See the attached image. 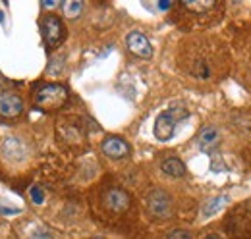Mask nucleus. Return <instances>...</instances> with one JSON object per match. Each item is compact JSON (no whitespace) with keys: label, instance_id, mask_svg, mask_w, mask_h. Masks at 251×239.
I'll use <instances>...</instances> for the list:
<instances>
[{"label":"nucleus","instance_id":"nucleus-16","mask_svg":"<svg viewBox=\"0 0 251 239\" xmlns=\"http://www.w3.org/2000/svg\"><path fill=\"white\" fill-rule=\"evenodd\" d=\"M166 239H193V236L188 230H172Z\"/></svg>","mask_w":251,"mask_h":239},{"label":"nucleus","instance_id":"nucleus-7","mask_svg":"<svg viewBox=\"0 0 251 239\" xmlns=\"http://www.w3.org/2000/svg\"><path fill=\"white\" fill-rule=\"evenodd\" d=\"M131 205V197L120 187H112L104 193V207L110 212H126Z\"/></svg>","mask_w":251,"mask_h":239},{"label":"nucleus","instance_id":"nucleus-3","mask_svg":"<svg viewBox=\"0 0 251 239\" xmlns=\"http://www.w3.org/2000/svg\"><path fill=\"white\" fill-rule=\"evenodd\" d=\"M186 116H188L186 108H168L162 114H158L157 121H155V137L158 141H170L176 131L178 121L184 120Z\"/></svg>","mask_w":251,"mask_h":239},{"label":"nucleus","instance_id":"nucleus-10","mask_svg":"<svg viewBox=\"0 0 251 239\" xmlns=\"http://www.w3.org/2000/svg\"><path fill=\"white\" fill-rule=\"evenodd\" d=\"M220 143V133L215 125H205L197 135V145L201 150H213Z\"/></svg>","mask_w":251,"mask_h":239},{"label":"nucleus","instance_id":"nucleus-4","mask_svg":"<svg viewBox=\"0 0 251 239\" xmlns=\"http://www.w3.org/2000/svg\"><path fill=\"white\" fill-rule=\"evenodd\" d=\"M145 207L149 210V214L158 220H168L174 214V203L172 197L162 191V189H153L149 191V195L145 197Z\"/></svg>","mask_w":251,"mask_h":239},{"label":"nucleus","instance_id":"nucleus-18","mask_svg":"<svg viewBox=\"0 0 251 239\" xmlns=\"http://www.w3.org/2000/svg\"><path fill=\"white\" fill-rule=\"evenodd\" d=\"M203 239H224V238H222L220 234H215V232H213V234H207Z\"/></svg>","mask_w":251,"mask_h":239},{"label":"nucleus","instance_id":"nucleus-12","mask_svg":"<svg viewBox=\"0 0 251 239\" xmlns=\"http://www.w3.org/2000/svg\"><path fill=\"white\" fill-rule=\"evenodd\" d=\"M228 203H230V197H228V195L213 197V199H209V201L203 205V209H201V216H203V218H209V216H213V214L220 212V210L224 209Z\"/></svg>","mask_w":251,"mask_h":239},{"label":"nucleus","instance_id":"nucleus-11","mask_svg":"<svg viewBox=\"0 0 251 239\" xmlns=\"http://www.w3.org/2000/svg\"><path fill=\"white\" fill-rule=\"evenodd\" d=\"M160 170L162 174H166L168 178H184L186 176V164L180 160V158H166L162 164H160Z\"/></svg>","mask_w":251,"mask_h":239},{"label":"nucleus","instance_id":"nucleus-13","mask_svg":"<svg viewBox=\"0 0 251 239\" xmlns=\"http://www.w3.org/2000/svg\"><path fill=\"white\" fill-rule=\"evenodd\" d=\"M2 150H4L6 158H12V160L22 158V152H24L22 145H20V141L14 139V137H10V139H6V141L2 143Z\"/></svg>","mask_w":251,"mask_h":239},{"label":"nucleus","instance_id":"nucleus-2","mask_svg":"<svg viewBox=\"0 0 251 239\" xmlns=\"http://www.w3.org/2000/svg\"><path fill=\"white\" fill-rule=\"evenodd\" d=\"M68 100V89L58 83H45L35 91V104L43 110H56Z\"/></svg>","mask_w":251,"mask_h":239},{"label":"nucleus","instance_id":"nucleus-19","mask_svg":"<svg viewBox=\"0 0 251 239\" xmlns=\"http://www.w3.org/2000/svg\"><path fill=\"white\" fill-rule=\"evenodd\" d=\"M43 6H45V8H56L58 2H43Z\"/></svg>","mask_w":251,"mask_h":239},{"label":"nucleus","instance_id":"nucleus-15","mask_svg":"<svg viewBox=\"0 0 251 239\" xmlns=\"http://www.w3.org/2000/svg\"><path fill=\"white\" fill-rule=\"evenodd\" d=\"M184 6L191 12H195V14H205V12L215 8V2H186Z\"/></svg>","mask_w":251,"mask_h":239},{"label":"nucleus","instance_id":"nucleus-17","mask_svg":"<svg viewBox=\"0 0 251 239\" xmlns=\"http://www.w3.org/2000/svg\"><path fill=\"white\" fill-rule=\"evenodd\" d=\"M31 199H33V203H43L45 201V193H43V189H39L37 185L35 187H31Z\"/></svg>","mask_w":251,"mask_h":239},{"label":"nucleus","instance_id":"nucleus-14","mask_svg":"<svg viewBox=\"0 0 251 239\" xmlns=\"http://www.w3.org/2000/svg\"><path fill=\"white\" fill-rule=\"evenodd\" d=\"M62 12L66 18L75 20V18H79L81 12H83V2H79V0H68V2L62 4Z\"/></svg>","mask_w":251,"mask_h":239},{"label":"nucleus","instance_id":"nucleus-6","mask_svg":"<svg viewBox=\"0 0 251 239\" xmlns=\"http://www.w3.org/2000/svg\"><path fill=\"white\" fill-rule=\"evenodd\" d=\"M126 47L129 52H133L139 58H151L153 56V47L151 41L141 33V31H131L126 37Z\"/></svg>","mask_w":251,"mask_h":239},{"label":"nucleus","instance_id":"nucleus-5","mask_svg":"<svg viewBox=\"0 0 251 239\" xmlns=\"http://www.w3.org/2000/svg\"><path fill=\"white\" fill-rule=\"evenodd\" d=\"M43 29V39L50 48H56L64 41V24L60 22V18L56 16H47L41 24Z\"/></svg>","mask_w":251,"mask_h":239},{"label":"nucleus","instance_id":"nucleus-1","mask_svg":"<svg viewBox=\"0 0 251 239\" xmlns=\"http://www.w3.org/2000/svg\"><path fill=\"white\" fill-rule=\"evenodd\" d=\"M182 70L195 81H211L220 73L222 58L219 56L217 48L205 41L189 43L182 47L180 54Z\"/></svg>","mask_w":251,"mask_h":239},{"label":"nucleus","instance_id":"nucleus-8","mask_svg":"<svg viewBox=\"0 0 251 239\" xmlns=\"http://www.w3.org/2000/svg\"><path fill=\"white\" fill-rule=\"evenodd\" d=\"M24 112V100L16 93H0V116L16 118Z\"/></svg>","mask_w":251,"mask_h":239},{"label":"nucleus","instance_id":"nucleus-9","mask_svg":"<svg viewBox=\"0 0 251 239\" xmlns=\"http://www.w3.org/2000/svg\"><path fill=\"white\" fill-rule=\"evenodd\" d=\"M100 149L102 152L108 156V158H114V160H118V158H126L129 152H131V147H129V143L124 141L122 137H106L104 141H102V145H100Z\"/></svg>","mask_w":251,"mask_h":239}]
</instances>
